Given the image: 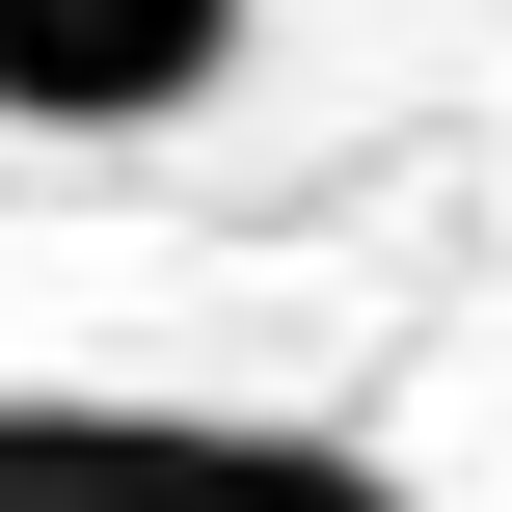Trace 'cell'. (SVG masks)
I'll return each instance as SVG.
<instances>
[{
	"instance_id": "6da1fadb",
	"label": "cell",
	"mask_w": 512,
	"mask_h": 512,
	"mask_svg": "<svg viewBox=\"0 0 512 512\" xmlns=\"http://www.w3.org/2000/svg\"><path fill=\"white\" fill-rule=\"evenodd\" d=\"M0 512H405L351 432H216V405H0Z\"/></svg>"
},
{
	"instance_id": "7a4b0ae2",
	"label": "cell",
	"mask_w": 512,
	"mask_h": 512,
	"mask_svg": "<svg viewBox=\"0 0 512 512\" xmlns=\"http://www.w3.org/2000/svg\"><path fill=\"white\" fill-rule=\"evenodd\" d=\"M270 0H0V135H162L243 81Z\"/></svg>"
}]
</instances>
